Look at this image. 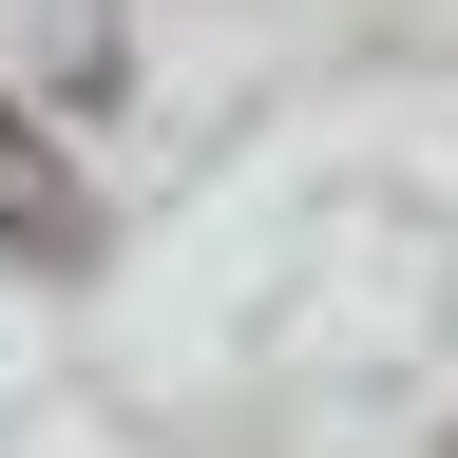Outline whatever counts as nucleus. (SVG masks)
<instances>
[{
  "label": "nucleus",
  "instance_id": "obj_1",
  "mask_svg": "<svg viewBox=\"0 0 458 458\" xmlns=\"http://www.w3.org/2000/svg\"><path fill=\"white\" fill-rule=\"evenodd\" d=\"M0 249H38V267H77V191H38V153H20V114H0Z\"/></svg>",
  "mask_w": 458,
  "mask_h": 458
}]
</instances>
